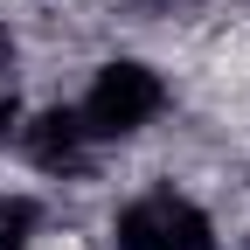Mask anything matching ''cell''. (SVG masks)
Here are the masks:
<instances>
[{
	"label": "cell",
	"mask_w": 250,
	"mask_h": 250,
	"mask_svg": "<svg viewBox=\"0 0 250 250\" xmlns=\"http://www.w3.org/2000/svg\"><path fill=\"white\" fill-rule=\"evenodd\" d=\"M104 250H223L215 208L181 181H146L104 215Z\"/></svg>",
	"instance_id": "2"
},
{
	"label": "cell",
	"mask_w": 250,
	"mask_h": 250,
	"mask_svg": "<svg viewBox=\"0 0 250 250\" xmlns=\"http://www.w3.org/2000/svg\"><path fill=\"white\" fill-rule=\"evenodd\" d=\"M70 118H77V132L111 153V146H139L146 132H160L167 111H174V77L160 70V62H146V56H104V62H90L83 83L70 90Z\"/></svg>",
	"instance_id": "1"
},
{
	"label": "cell",
	"mask_w": 250,
	"mask_h": 250,
	"mask_svg": "<svg viewBox=\"0 0 250 250\" xmlns=\"http://www.w3.org/2000/svg\"><path fill=\"white\" fill-rule=\"evenodd\" d=\"M14 111H21V104L7 98V83H0V132H7V125H14Z\"/></svg>",
	"instance_id": "3"
}]
</instances>
